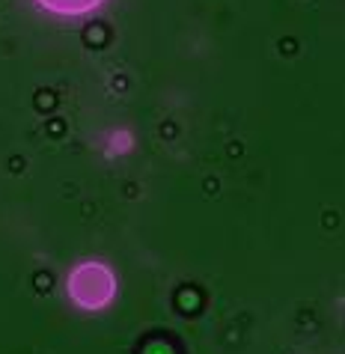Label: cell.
Here are the masks:
<instances>
[{"label":"cell","instance_id":"cell-1","mask_svg":"<svg viewBox=\"0 0 345 354\" xmlns=\"http://www.w3.org/2000/svg\"><path fill=\"white\" fill-rule=\"evenodd\" d=\"M98 3H102V0H42V6L57 9V12H63V15H84Z\"/></svg>","mask_w":345,"mask_h":354}]
</instances>
